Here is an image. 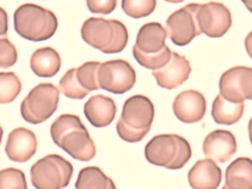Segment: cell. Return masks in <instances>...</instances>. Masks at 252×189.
<instances>
[{"label": "cell", "instance_id": "13", "mask_svg": "<svg viewBox=\"0 0 252 189\" xmlns=\"http://www.w3.org/2000/svg\"><path fill=\"white\" fill-rule=\"evenodd\" d=\"M191 71L189 62L186 57L172 52L169 62L162 67L153 70L152 74L158 86L172 89L186 81Z\"/></svg>", "mask_w": 252, "mask_h": 189}, {"label": "cell", "instance_id": "8", "mask_svg": "<svg viewBox=\"0 0 252 189\" xmlns=\"http://www.w3.org/2000/svg\"><path fill=\"white\" fill-rule=\"evenodd\" d=\"M200 4L191 3L172 13L166 22L167 36L176 45L184 46L202 32L197 12Z\"/></svg>", "mask_w": 252, "mask_h": 189}, {"label": "cell", "instance_id": "18", "mask_svg": "<svg viewBox=\"0 0 252 189\" xmlns=\"http://www.w3.org/2000/svg\"><path fill=\"white\" fill-rule=\"evenodd\" d=\"M166 36V31L160 23H148L140 29L134 45L144 53H156L161 51L165 46Z\"/></svg>", "mask_w": 252, "mask_h": 189}, {"label": "cell", "instance_id": "28", "mask_svg": "<svg viewBox=\"0 0 252 189\" xmlns=\"http://www.w3.org/2000/svg\"><path fill=\"white\" fill-rule=\"evenodd\" d=\"M0 189H28L24 173L13 167L0 172Z\"/></svg>", "mask_w": 252, "mask_h": 189}, {"label": "cell", "instance_id": "23", "mask_svg": "<svg viewBox=\"0 0 252 189\" xmlns=\"http://www.w3.org/2000/svg\"><path fill=\"white\" fill-rule=\"evenodd\" d=\"M171 53L166 45L161 51L152 54L144 53L135 45L133 47V55L137 62L141 65L153 70L164 66L169 62Z\"/></svg>", "mask_w": 252, "mask_h": 189}, {"label": "cell", "instance_id": "1", "mask_svg": "<svg viewBox=\"0 0 252 189\" xmlns=\"http://www.w3.org/2000/svg\"><path fill=\"white\" fill-rule=\"evenodd\" d=\"M50 134L54 142L74 159L87 161L95 155L94 142L76 115H60L51 125Z\"/></svg>", "mask_w": 252, "mask_h": 189}, {"label": "cell", "instance_id": "33", "mask_svg": "<svg viewBox=\"0 0 252 189\" xmlns=\"http://www.w3.org/2000/svg\"><path fill=\"white\" fill-rule=\"evenodd\" d=\"M248 130L250 141L252 145V117L251 118L249 122Z\"/></svg>", "mask_w": 252, "mask_h": 189}, {"label": "cell", "instance_id": "4", "mask_svg": "<svg viewBox=\"0 0 252 189\" xmlns=\"http://www.w3.org/2000/svg\"><path fill=\"white\" fill-rule=\"evenodd\" d=\"M83 39L89 45L106 54L121 52L128 38L127 30L121 22L90 17L81 29Z\"/></svg>", "mask_w": 252, "mask_h": 189}, {"label": "cell", "instance_id": "29", "mask_svg": "<svg viewBox=\"0 0 252 189\" xmlns=\"http://www.w3.org/2000/svg\"><path fill=\"white\" fill-rule=\"evenodd\" d=\"M0 66L8 68L14 65L17 60V53L15 46L4 37L0 40Z\"/></svg>", "mask_w": 252, "mask_h": 189}, {"label": "cell", "instance_id": "24", "mask_svg": "<svg viewBox=\"0 0 252 189\" xmlns=\"http://www.w3.org/2000/svg\"><path fill=\"white\" fill-rule=\"evenodd\" d=\"M77 68L68 70L61 78L59 88L61 93L65 96L72 99H81L90 92L80 84L77 76Z\"/></svg>", "mask_w": 252, "mask_h": 189}, {"label": "cell", "instance_id": "14", "mask_svg": "<svg viewBox=\"0 0 252 189\" xmlns=\"http://www.w3.org/2000/svg\"><path fill=\"white\" fill-rule=\"evenodd\" d=\"M204 155L216 162L224 163L233 156L237 150V142L230 131L216 129L205 138L202 146Z\"/></svg>", "mask_w": 252, "mask_h": 189}, {"label": "cell", "instance_id": "2", "mask_svg": "<svg viewBox=\"0 0 252 189\" xmlns=\"http://www.w3.org/2000/svg\"><path fill=\"white\" fill-rule=\"evenodd\" d=\"M154 115V106L148 97L141 94L130 96L125 101L117 122L118 134L127 142L141 141L150 131Z\"/></svg>", "mask_w": 252, "mask_h": 189}, {"label": "cell", "instance_id": "22", "mask_svg": "<svg viewBox=\"0 0 252 189\" xmlns=\"http://www.w3.org/2000/svg\"><path fill=\"white\" fill-rule=\"evenodd\" d=\"M76 189H117L113 180L97 166H87L79 172Z\"/></svg>", "mask_w": 252, "mask_h": 189}, {"label": "cell", "instance_id": "19", "mask_svg": "<svg viewBox=\"0 0 252 189\" xmlns=\"http://www.w3.org/2000/svg\"><path fill=\"white\" fill-rule=\"evenodd\" d=\"M225 185L229 189H252V159L239 157L227 166Z\"/></svg>", "mask_w": 252, "mask_h": 189}, {"label": "cell", "instance_id": "32", "mask_svg": "<svg viewBox=\"0 0 252 189\" xmlns=\"http://www.w3.org/2000/svg\"><path fill=\"white\" fill-rule=\"evenodd\" d=\"M245 46L247 53L252 59V31L248 33L245 38Z\"/></svg>", "mask_w": 252, "mask_h": 189}, {"label": "cell", "instance_id": "21", "mask_svg": "<svg viewBox=\"0 0 252 189\" xmlns=\"http://www.w3.org/2000/svg\"><path fill=\"white\" fill-rule=\"evenodd\" d=\"M244 111V102L233 103L219 94L213 102L211 114L216 123L231 125L241 118Z\"/></svg>", "mask_w": 252, "mask_h": 189}, {"label": "cell", "instance_id": "16", "mask_svg": "<svg viewBox=\"0 0 252 189\" xmlns=\"http://www.w3.org/2000/svg\"><path fill=\"white\" fill-rule=\"evenodd\" d=\"M221 169L210 159L197 160L190 169L188 179L193 189H217L221 182Z\"/></svg>", "mask_w": 252, "mask_h": 189}, {"label": "cell", "instance_id": "11", "mask_svg": "<svg viewBox=\"0 0 252 189\" xmlns=\"http://www.w3.org/2000/svg\"><path fill=\"white\" fill-rule=\"evenodd\" d=\"M197 17L201 32L211 37H221L232 25L229 10L218 2L200 4Z\"/></svg>", "mask_w": 252, "mask_h": 189}, {"label": "cell", "instance_id": "27", "mask_svg": "<svg viewBox=\"0 0 252 189\" xmlns=\"http://www.w3.org/2000/svg\"><path fill=\"white\" fill-rule=\"evenodd\" d=\"M155 0H123L122 7L129 16L139 18L149 15L156 6Z\"/></svg>", "mask_w": 252, "mask_h": 189}, {"label": "cell", "instance_id": "7", "mask_svg": "<svg viewBox=\"0 0 252 189\" xmlns=\"http://www.w3.org/2000/svg\"><path fill=\"white\" fill-rule=\"evenodd\" d=\"M59 91L52 84L42 83L32 89L21 104L23 118L32 124L48 119L57 110Z\"/></svg>", "mask_w": 252, "mask_h": 189}, {"label": "cell", "instance_id": "10", "mask_svg": "<svg viewBox=\"0 0 252 189\" xmlns=\"http://www.w3.org/2000/svg\"><path fill=\"white\" fill-rule=\"evenodd\" d=\"M220 94L233 103L252 100V68L236 66L225 71L219 82Z\"/></svg>", "mask_w": 252, "mask_h": 189}, {"label": "cell", "instance_id": "3", "mask_svg": "<svg viewBox=\"0 0 252 189\" xmlns=\"http://www.w3.org/2000/svg\"><path fill=\"white\" fill-rule=\"evenodd\" d=\"M145 156L150 163L169 169L182 168L192 156L189 142L176 134L154 136L145 147Z\"/></svg>", "mask_w": 252, "mask_h": 189}, {"label": "cell", "instance_id": "31", "mask_svg": "<svg viewBox=\"0 0 252 189\" xmlns=\"http://www.w3.org/2000/svg\"><path fill=\"white\" fill-rule=\"evenodd\" d=\"M0 35H5L7 31V15L2 7H0Z\"/></svg>", "mask_w": 252, "mask_h": 189}, {"label": "cell", "instance_id": "35", "mask_svg": "<svg viewBox=\"0 0 252 189\" xmlns=\"http://www.w3.org/2000/svg\"><path fill=\"white\" fill-rule=\"evenodd\" d=\"M221 189H229L225 185L222 187Z\"/></svg>", "mask_w": 252, "mask_h": 189}, {"label": "cell", "instance_id": "34", "mask_svg": "<svg viewBox=\"0 0 252 189\" xmlns=\"http://www.w3.org/2000/svg\"><path fill=\"white\" fill-rule=\"evenodd\" d=\"M247 9L252 13V0H242Z\"/></svg>", "mask_w": 252, "mask_h": 189}, {"label": "cell", "instance_id": "12", "mask_svg": "<svg viewBox=\"0 0 252 189\" xmlns=\"http://www.w3.org/2000/svg\"><path fill=\"white\" fill-rule=\"evenodd\" d=\"M173 110L181 122L191 124L200 121L206 110V101L204 95L194 90L184 91L175 98Z\"/></svg>", "mask_w": 252, "mask_h": 189}, {"label": "cell", "instance_id": "6", "mask_svg": "<svg viewBox=\"0 0 252 189\" xmlns=\"http://www.w3.org/2000/svg\"><path fill=\"white\" fill-rule=\"evenodd\" d=\"M73 172L69 161L59 155L49 154L31 166V182L36 189H61L68 185Z\"/></svg>", "mask_w": 252, "mask_h": 189}, {"label": "cell", "instance_id": "26", "mask_svg": "<svg viewBox=\"0 0 252 189\" xmlns=\"http://www.w3.org/2000/svg\"><path fill=\"white\" fill-rule=\"evenodd\" d=\"M22 89L20 80L12 72L0 73V102L7 103L13 101Z\"/></svg>", "mask_w": 252, "mask_h": 189}, {"label": "cell", "instance_id": "17", "mask_svg": "<svg viewBox=\"0 0 252 189\" xmlns=\"http://www.w3.org/2000/svg\"><path fill=\"white\" fill-rule=\"evenodd\" d=\"M116 111L114 101L111 97L102 94L91 96L84 106L86 118L96 127L110 125L114 119Z\"/></svg>", "mask_w": 252, "mask_h": 189}, {"label": "cell", "instance_id": "20", "mask_svg": "<svg viewBox=\"0 0 252 189\" xmlns=\"http://www.w3.org/2000/svg\"><path fill=\"white\" fill-rule=\"evenodd\" d=\"M31 67L38 76L51 77L57 74L61 65L59 53L50 47H45L36 50L30 60Z\"/></svg>", "mask_w": 252, "mask_h": 189}, {"label": "cell", "instance_id": "25", "mask_svg": "<svg viewBox=\"0 0 252 189\" xmlns=\"http://www.w3.org/2000/svg\"><path fill=\"white\" fill-rule=\"evenodd\" d=\"M101 63L97 61H89L77 68L78 81L89 92L100 89L98 74Z\"/></svg>", "mask_w": 252, "mask_h": 189}, {"label": "cell", "instance_id": "15", "mask_svg": "<svg viewBox=\"0 0 252 189\" xmlns=\"http://www.w3.org/2000/svg\"><path fill=\"white\" fill-rule=\"evenodd\" d=\"M37 146V141L34 133L28 128L19 127L9 133L5 152L10 160L25 162L34 155Z\"/></svg>", "mask_w": 252, "mask_h": 189}, {"label": "cell", "instance_id": "30", "mask_svg": "<svg viewBox=\"0 0 252 189\" xmlns=\"http://www.w3.org/2000/svg\"><path fill=\"white\" fill-rule=\"evenodd\" d=\"M87 6L94 13L107 14L112 12L117 5L115 0H87Z\"/></svg>", "mask_w": 252, "mask_h": 189}, {"label": "cell", "instance_id": "9", "mask_svg": "<svg viewBox=\"0 0 252 189\" xmlns=\"http://www.w3.org/2000/svg\"><path fill=\"white\" fill-rule=\"evenodd\" d=\"M136 78L132 67L121 59L102 63L98 74L100 89L115 94H122L130 90Z\"/></svg>", "mask_w": 252, "mask_h": 189}, {"label": "cell", "instance_id": "5", "mask_svg": "<svg viewBox=\"0 0 252 189\" xmlns=\"http://www.w3.org/2000/svg\"><path fill=\"white\" fill-rule=\"evenodd\" d=\"M15 31L22 37L33 41H39L51 37L58 27L54 13L33 3L20 6L14 13Z\"/></svg>", "mask_w": 252, "mask_h": 189}]
</instances>
